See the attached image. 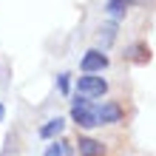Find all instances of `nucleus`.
I'll return each instance as SVG.
<instances>
[{
  "label": "nucleus",
  "mask_w": 156,
  "mask_h": 156,
  "mask_svg": "<svg viewBox=\"0 0 156 156\" xmlns=\"http://www.w3.org/2000/svg\"><path fill=\"white\" fill-rule=\"evenodd\" d=\"M71 119L80 125V128H85V131H91V128H99V116H97V105L91 102L88 97H80L74 99V108H71Z\"/></svg>",
  "instance_id": "1"
},
{
  "label": "nucleus",
  "mask_w": 156,
  "mask_h": 156,
  "mask_svg": "<svg viewBox=\"0 0 156 156\" xmlns=\"http://www.w3.org/2000/svg\"><path fill=\"white\" fill-rule=\"evenodd\" d=\"M105 91H108V82L102 77L91 74V71H82V77H77V94L80 97L97 99V97H105Z\"/></svg>",
  "instance_id": "2"
},
{
  "label": "nucleus",
  "mask_w": 156,
  "mask_h": 156,
  "mask_svg": "<svg viewBox=\"0 0 156 156\" xmlns=\"http://www.w3.org/2000/svg\"><path fill=\"white\" fill-rule=\"evenodd\" d=\"M80 68L91 71V74H102V71L108 68V57L99 48H91V51H85V57L80 60Z\"/></svg>",
  "instance_id": "3"
},
{
  "label": "nucleus",
  "mask_w": 156,
  "mask_h": 156,
  "mask_svg": "<svg viewBox=\"0 0 156 156\" xmlns=\"http://www.w3.org/2000/svg\"><path fill=\"white\" fill-rule=\"evenodd\" d=\"M97 116H99V125H116L122 122V108L116 102H102L97 105Z\"/></svg>",
  "instance_id": "4"
},
{
  "label": "nucleus",
  "mask_w": 156,
  "mask_h": 156,
  "mask_svg": "<svg viewBox=\"0 0 156 156\" xmlns=\"http://www.w3.org/2000/svg\"><path fill=\"white\" fill-rule=\"evenodd\" d=\"M77 151H80V156H102L105 145L99 139H91V136H80L77 139Z\"/></svg>",
  "instance_id": "5"
},
{
  "label": "nucleus",
  "mask_w": 156,
  "mask_h": 156,
  "mask_svg": "<svg viewBox=\"0 0 156 156\" xmlns=\"http://www.w3.org/2000/svg\"><path fill=\"white\" fill-rule=\"evenodd\" d=\"M62 128H66V119L62 116H51L45 125H40V136L43 139H54V136L62 133Z\"/></svg>",
  "instance_id": "6"
},
{
  "label": "nucleus",
  "mask_w": 156,
  "mask_h": 156,
  "mask_svg": "<svg viewBox=\"0 0 156 156\" xmlns=\"http://www.w3.org/2000/svg\"><path fill=\"white\" fill-rule=\"evenodd\" d=\"M105 12L114 17V20H122L125 12H128V0H108L105 3Z\"/></svg>",
  "instance_id": "7"
},
{
  "label": "nucleus",
  "mask_w": 156,
  "mask_h": 156,
  "mask_svg": "<svg viewBox=\"0 0 156 156\" xmlns=\"http://www.w3.org/2000/svg\"><path fill=\"white\" fill-rule=\"evenodd\" d=\"M66 153H71V148H66L62 142H51L45 148V156H66Z\"/></svg>",
  "instance_id": "8"
},
{
  "label": "nucleus",
  "mask_w": 156,
  "mask_h": 156,
  "mask_svg": "<svg viewBox=\"0 0 156 156\" xmlns=\"http://www.w3.org/2000/svg\"><path fill=\"white\" fill-rule=\"evenodd\" d=\"M57 88H60V94H68V74L57 77Z\"/></svg>",
  "instance_id": "9"
},
{
  "label": "nucleus",
  "mask_w": 156,
  "mask_h": 156,
  "mask_svg": "<svg viewBox=\"0 0 156 156\" xmlns=\"http://www.w3.org/2000/svg\"><path fill=\"white\" fill-rule=\"evenodd\" d=\"M3 119H6V105L0 102V122H3Z\"/></svg>",
  "instance_id": "10"
}]
</instances>
